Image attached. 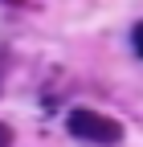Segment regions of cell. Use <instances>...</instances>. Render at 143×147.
I'll return each mask as SVG.
<instances>
[{
	"label": "cell",
	"mask_w": 143,
	"mask_h": 147,
	"mask_svg": "<svg viewBox=\"0 0 143 147\" xmlns=\"http://www.w3.org/2000/svg\"><path fill=\"white\" fill-rule=\"evenodd\" d=\"M69 131H74L78 139H86V143H102V147H115L119 139H123V123H115V119H106V115H98V110H69Z\"/></svg>",
	"instance_id": "obj_1"
},
{
	"label": "cell",
	"mask_w": 143,
	"mask_h": 147,
	"mask_svg": "<svg viewBox=\"0 0 143 147\" xmlns=\"http://www.w3.org/2000/svg\"><path fill=\"white\" fill-rule=\"evenodd\" d=\"M131 41H135V53H139V57H143V21L135 25V33H131Z\"/></svg>",
	"instance_id": "obj_2"
},
{
	"label": "cell",
	"mask_w": 143,
	"mask_h": 147,
	"mask_svg": "<svg viewBox=\"0 0 143 147\" xmlns=\"http://www.w3.org/2000/svg\"><path fill=\"white\" fill-rule=\"evenodd\" d=\"M12 143V127H4V123H0V147H8Z\"/></svg>",
	"instance_id": "obj_3"
}]
</instances>
